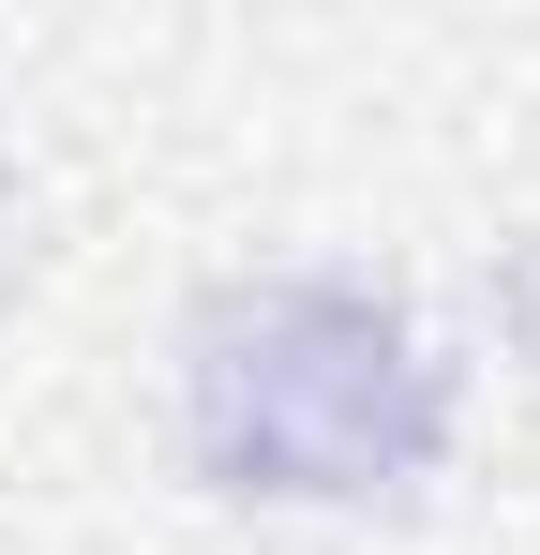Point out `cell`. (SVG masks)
<instances>
[{"mask_svg": "<svg viewBox=\"0 0 540 555\" xmlns=\"http://www.w3.org/2000/svg\"><path fill=\"white\" fill-rule=\"evenodd\" d=\"M180 421L226 495L270 511H360L406 495L450 451V361L436 331L360 271H241L180 331Z\"/></svg>", "mask_w": 540, "mask_h": 555, "instance_id": "1", "label": "cell"}]
</instances>
